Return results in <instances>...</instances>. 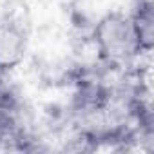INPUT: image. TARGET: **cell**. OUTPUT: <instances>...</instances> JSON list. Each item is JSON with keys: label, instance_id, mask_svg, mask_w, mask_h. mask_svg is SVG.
I'll list each match as a JSON object with an SVG mask.
<instances>
[{"label": "cell", "instance_id": "1", "mask_svg": "<svg viewBox=\"0 0 154 154\" xmlns=\"http://www.w3.org/2000/svg\"><path fill=\"white\" fill-rule=\"evenodd\" d=\"M93 36L105 62L129 63L141 51L131 15L122 11H111L103 15L94 24Z\"/></svg>", "mask_w": 154, "mask_h": 154}, {"label": "cell", "instance_id": "2", "mask_svg": "<svg viewBox=\"0 0 154 154\" xmlns=\"http://www.w3.org/2000/svg\"><path fill=\"white\" fill-rule=\"evenodd\" d=\"M26 31L11 22H0V71L18 67L26 56Z\"/></svg>", "mask_w": 154, "mask_h": 154}, {"label": "cell", "instance_id": "3", "mask_svg": "<svg viewBox=\"0 0 154 154\" xmlns=\"http://www.w3.org/2000/svg\"><path fill=\"white\" fill-rule=\"evenodd\" d=\"M138 42L141 49L150 51L154 44V15H152V4L150 0H140L134 8V13L131 15Z\"/></svg>", "mask_w": 154, "mask_h": 154}, {"label": "cell", "instance_id": "4", "mask_svg": "<svg viewBox=\"0 0 154 154\" xmlns=\"http://www.w3.org/2000/svg\"><path fill=\"white\" fill-rule=\"evenodd\" d=\"M13 98V94H11V91H9V87L6 85V82H2L0 80V107L2 105H6L9 100Z\"/></svg>", "mask_w": 154, "mask_h": 154}]
</instances>
